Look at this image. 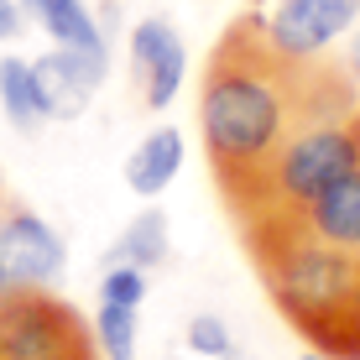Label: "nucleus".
<instances>
[{"label":"nucleus","instance_id":"1","mask_svg":"<svg viewBox=\"0 0 360 360\" xmlns=\"http://www.w3.org/2000/svg\"><path fill=\"white\" fill-rule=\"evenodd\" d=\"M355 105L360 89L340 58H288L266 42L262 16L230 21L198 79V136L230 214L245 209L256 178L303 120Z\"/></svg>","mask_w":360,"mask_h":360},{"label":"nucleus","instance_id":"2","mask_svg":"<svg viewBox=\"0 0 360 360\" xmlns=\"http://www.w3.org/2000/svg\"><path fill=\"white\" fill-rule=\"evenodd\" d=\"M240 240L297 340L319 355L360 360V251L319 245L277 225H245Z\"/></svg>","mask_w":360,"mask_h":360},{"label":"nucleus","instance_id":"3","mask_svg":"<svg viewBox=\"0 0 360 360\" xmlns=\"http://www.w3.org/2000/svg\"><path fill=\"white\" fill-rule=\"evenodd\" d=\"M360 167V105L340 110V115L303 120L288 141L277 146V157L256 178L245 209L235 214V225H256V219H297L324 188Z\"/></svg>","mask_w":360,"mask_h":360},{"label":"nucleus","instance_id":"4","mask_svg":"<svg viewBox=\"0 0 360 360\" xmlns=\"http://www.w3.org/2000/svg\"><path fill=\"white\" fill-rule=\"evenodd\" d=\"M0 360H99L79 308L47 288L0 292Z\"/></svg>","mask_w":360,"mask_h":360},{"label":"nucleus","instance_id":"5","mask_svg":"<svg viewBox=\"0 0 360 360\" xmlns=\"http://www.w3.org/2000/svg\"><path fill=\"white\" fill-rule=\"evenodd\" d=\"M360 21V0H277L262 16V32L288 58H324Z\"/></svg>","mask_w":360,"mask_h":360},{"label":"nucleus","instance_id":"6","mask_svg":"<svg viewBox=\"0 0 360 360\" xmlns=\"http://www.w3.org/2000/svg\"><path fill=\"white\" fill-rule=\"evenodd\" d=\"M63 271V240L32 209H6L0 214V292L16 288H47Z\"/></svg>","mask_w":360,"mask_h":360},{"label":"nucleus","instance_id":"7","mask_svg":"<svg viewBox=\"0 0 360 360\" xmlns=\"http://www.w3.org/2000/svg\"><path fill=\"white\" fill-rule=\"evenodd\" d=\"M131 73H136V89H141L146 110H167L183 89V73H188V47L172 21L162 16H146L136 21L131 32Z\"/></svg>","mask_w":360,"mask_h":360},{"label":"nucleus","instance_id":"8","mask_svg":"<svg viewBox=\"0 0 360 360\" xmlns=\"http://www.w3.org/2000/svg\"><path fill=\"white\" fill-rule=\"evenodd\" d=\"M37 89H42L47 120H79L89 110L94 89L110 73V53H73V47H53L32 63Z\"/></svg>","mask_w":360,"mask_h":360},{"label":"nucleus","instance_id":"9","mask_svg":"<svg viewBox=\"0 0 360 360\" xmlns=\"http://www.w3.org/2000/svg\"><path fill=\"white\" fill-rule=\"evenodd\" d=\"M256 225L297 230L319 245H340V251H360V167H350L334 188H324L297 219H256ZM245 230V225H240Z\"/></svg>","mask_w":360,"mask_h":360},{"label":"nucleus","instance_id":"10","mask_svg":"<svg viewBox=\"0 0 360 360\" xmlns=\"http://www.w3.org/2000/svg\"><path fill=\"white\" fill-rule=\"evenodd\" d=\"M178 167H183V131L157 126V131H146L141 141H136V152L126 157V183H131L136 198H157L178 178Z\"/></svg>","mask_w":360,"mask_h":360},{"label":"nucleus","instance_id":"11","mask_svg":"<svg viewBox=\"0 0 360 360\" xmlns=\"http://www.w3.org/2000/svg\"><path fill=\"white\" fill-rule=\"evenodd\" d=\"M27 11L42 21V32L73 53H110V37L99 32L94 11L84 0H27Z\"/></svg>","mask_w":360,"mask_h":360},{"label":"nucleus","instance_id":"12","mask_svg":"<svg viewBox=\"0 0 360 360\" xmlns=\"http://www.w3.org/2000/svg\"><path fill=\"white\" fill-rule=\"evenodd\" d=\"M0 105H6L11 126L27 136L47 126V105H42V89H37V73L27 58H0Z\"/></svg>","mask_w":360,"mask_h":360},{"label":"nucleus","instance_id":"13","mask_svg":"<svg viewBox=\"0 0 360 360\" xmlns=\"http://www.w3.org/2000/svg\"><path fill=\"white\" fill-rule=\"evenodd\" d=\"M110 262H126V266H141V271L162 266L167 262V214H162V209H141V214L120 230V240L110 245L105 266Z\"/></svg>","mask_w":360,"mask_h":360},{"label":"nucleus","instance_id":"14","mask_svg":"<svg viewBox=\"0 0 360 360\" xmlns=\"http://www.w3.org/2000/svg\"><path fill=\"white\" fill-rule=\"evenodd\" d=\"M94 340L105 345L110 360H136V308L99 303V314H94Z\"/></svg>","mask_w":360,"mask_h":360},{"label":"nucleus","instance_id":"15","mask_svg":"<svg viewBox=\"0 0 360 360\" xmlns=\"http://www.w3.org/2000/svg\"><path fill=\"white\" fill-rule=\"evenodd\" d=\"M146 297V271L126 266V262H110L105 277H99V303H120V308H141Z\"/></svg>","mask_w":360,"mask_h":360},{"label":"nucleus","instance_id":"16","mask_svg":"<svg viewBox=\"0 0 360 360\" xmlns=\"http://www.w3.org/2000/svg\"><path fill=\"white\" fill-rule=\"evenodd\" d=\"M188 350H193L198 360H225V355H230V329H225V319L198 314L193 324H188Z\"/></svg>","mask_w":360,"mask_h":360},{"label":"nucleus","instance_id":"17","mask_svg":"<svg viewBox=\"0 0 360 360\" xmlns=\"http://www.w3.org/2000/svg\"><path fill=\"white\" fill-rule=\"evenodd\" d=\"M11 37H21V6L0 0V42H11Z\"/></svg>","mask_w":360,"mask_h":360},{"label":"nucleus","instance_id":"18","mask_svg":"<svg viewBox=\"0 0 360 360\" xmlns=\"http://www.w3.org/2000/svg\"><path fill=\"white\" fill-rule=\"evenodd\" d=\"M340 63H345V73H350L355 89H360V21L350 27V42H345V58H340Z\"/></svg>","mask_w":360,"mask_h":360},{"label":"nucleus","instance_id":"19","mask_svg":"<svg viewBox=\"0 0 360 360\" xmlns=\"http://www.w3.org/2000/svg\"><path fill=\"white\" fill-rule=\"evenodd\" d=\"M303 360H334V355H319V350H308V355H303Z\"/></svg>","mask_w":360,"mask_h":360},{"label":"nucleus","instance_id":"20","mask_svg":"<svg viewBox=\"0 0 360 360\" xmlns=\"http://www.w3.org/2000/svg\"><path fill=\"white\" fill-rule=\"evenodd\" d=\"M21 6H27V0H21Z\"/></svg>","mask_w":360,"mask_h":360}]
</instances>
